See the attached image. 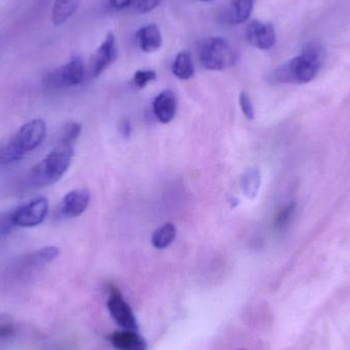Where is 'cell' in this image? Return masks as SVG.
Masks as SVG:
<instances>
[{"instance_id": "cell-14", "label": "cell", "mask_w": 350, "mask_h": 350, "mask_svg": "<svg viewBox=\"0 0 350 350\" xmlns=\"http://www.w3.org/2000/svg\"><path fill=\"white\" fill-rule=\"evenodd\" d=\"M81 0H55L51 12V20L55 26L65 24L77 10Z\"/></svg>"}, {"instance_id": "cell-23", "label": "cell", "mask_w": 350, "mask_h": 350, "mask_svg": "<svg viewBox=\"0 0 350 350\" xmlns=\"http://www.w3.org/2000/svg\"><path fill=\"white\" fill-rule=\"evenodd\" d=\"M162 0H133V8L135 12L139 14H148V12H152L155 10Z\"/></svg>"}, {"instance_id": "cell-10", "label": "cell", "mask_w": 350, "mask_h": 350, "mask_svg": "<svg viewBox=\"0 0 350 350\" xmlns=\"http://www.w3.org/2000/svg\"><path fill=\"white\" fill-rule=\"evenodd\" d=\"M90 193L88 189H74L64 197L59 207V215L63 217H78L88 209Z\"/></svg>"}, {"instance_id": "cell-28", "label": "cell", "mask_w": 350, "mask_h": 350, "mask_svg": "<svg viewBox=\"0 0 350 350\" xmlns=\"http://www.w3.org/2000/svg\"><path fill=\"white\" fill-rule=\"evenodd\" d=\"M110 5L114 10H122L133 5V0H109Z\"/></svg>"}, {"instance_id": "cell-16", "label": "cell", "mask_w": 350, "mask_h": 350, "mask_svg": "<svg viewBox=\"0 0 350 350\" xmlns=\"http://www.w3.org/2000/svg\"><path fill=\"white\" fill-rule=\"evenodd\" d=\"M261 185V175L257 168L247 170L241 177V189L249 199H255Z\"/></svg>"}, {"instance_id": "cell-9", "label": "cell", "mask_w": 350, "mask_h": 350, "mask_svg": "<svg viewBox=\"0 0 350 350\" xmlns=\"http://www.w3.org/2000/svg\"><path fill=\"white\" fill-rule=\"evenodd\" d=\"M247 40L252 46L261 51L273 49L277 42L275 27L271 23L252 21L247 27Z\"/></svg>"}, {"instance_id": "cell-27", "label": "cell", "mask_w": 350, "mask_h": 350, "mask_svg": "<svg viewBox=\"0 0 350 350\" xmlns=\"http://www.w3.org/2000/svg\"><path fill=\"white\" fill-rule=\"evenodd\" d=\"M119 133L122 135L124 139H129L131 135V131H133V127H131V121L129 119L124 118L122 120H120L118 125Z\"/></svg>"}, {"instance_id": "cell-13", "label": "cell", "mask_w": 350, "mask_h": 350, "mask_svg": "<svg viewBox=\"0 0 350 350\" xmlns=\"http://www.w3.org/2000/svg\"><path fill=\"white\" fill-rule=\"evenodd\" d=\"M135 38H137L139 49L147 53L158 51L163 42L159 27L156 24H149L142 27L137 31Z\"/></svg>"}, {"instance_id": "cell-11", "label": "cell", "mask_w": 350, "mask_h": 350, "mask_svg": "<svg viewBox=\"0 0 350 350\" xmlns=\"http://www.w3.org/2000/svg\"><path fill=\"white\" fill-rule=\"evenodd\" d=\"M178 100L172 90H165L160 92L153 102V110L158 120L164 124L172 122L177 112Z\"/></svg>"}, {"instance_id": "cell-7", "label": "cell", "mask_w": 350, "mask_h": 350, "mask_svg": "<svg viewBox=\"0 0 350 350\" xmlns=\"http://www.w3.org/2000/svg\"><path fill=\"white\" fill-rule=\"evenodd\" d=\"M107 306L111 316L119 326L122 327L124 330L137 331L139 325L135 314L129 304L125 301L118 288L114 286L110 288V295H109Z\"/></svg>"}, {"instance_id": "cell-12", "label": "cell", "mask_w": 350, "mask_h": 350, "mask_svg": "<svg viewBox=\"0 0 350 350\" xmlns=\"http://www.w3.org/2000/svg\"><path fill=\"white\" fill-rule=\"evenodd\" d=\"M109 340L117 350H147V341L135 330L116 331Z\"/></svg>"}, {"instance_id": "cell-6", "label": "cell", "mask_w": 350, "mask_h": 350, "mask_svg": "<svg viewBox=\"0 0 350 350\" xmlns=\"http://www.w3.org/2000/svg\"><path fill=\"white\" fill-rule=\"evenodd\" d=\"M84 79V65L79 57H74L62 67L51 72L47 83L55 88H72L82 83Z\"/></svg>"}, {"instance_id": "cell-29", "label": "cell", "mask_w": 350, "mask_h": 350, "mask_svg": "<svg viewBox=\"0 0 350 350\" xmlns=\"http://www.w3.org/2000/svg\"><path fill=\"white\" fill-rule=\"evenodd\" d=\"M201 1L209 2V1H213V0H201Z\"/></svg>"}, {"instance_id": "cell-5", "label": "cell", "mask_w": 350, "mask_h": 350, "mask_svg": "<svg viewBox=\"0 0 350 350\" xmlns=\"http://www.w3.org/2000/svg\"><path fill=\"white\" fill-rule=\"evenodd\" d=\"M49 212L46 199H36L10 211L14 228H34L44 221Z\"/></svg>"}, {"instance_id": "cell-3", "label": "cell", "mask_w": 350, "mask_h": 350, "mask_svg": "<svg viewBox=\"0 0 350 350\" xmlns=\"http://www.w3.org/2000/svg\"><path fill=\"white\" fill-rule=\"evenodd\" d=\"M45 135L46 125L42 119L29 121L0 149V165H12L20 161L42 144Z\"/></svg>"}, {"instance_id": "cell-17", "label": "cell", "mask_w": 350, "mask_h": 350, "mask_svg": "<svg viewBox=\"0 0 350 350\" xmlns=\"http://www.w3.org/2000/svg\"><path fill=\"white\" fill-rule=\"evenodd\" d=\"M175 238H176V226L172 222H167L154 232L152 244L155 248L165 249L174 242Z\"/></svg>"}, {"instance_id": "cell-21", "label": "cell", "mask_w": 350, "mask_h": 350, "mask_svg": "<svg viewBox=\"0 0 350 350\" xmlns=\"http://www.w3.org/2000/svg\"><path fill=\"white\" fill-rule=\"evenodd\" d=\"M295 212V204L289 203L282 207L275 217V226L278 228H283L289 224Z\"/></svg>"}, {"instance_id": "cell-20", "label": "cell", "mask_w": 350, "mask_h": 350, "mask_svg": "<svg viewBox=\"0 0 350 350\" xmlns=\"http://www.w3.org/2000/svg\"><path fill=\"white\" fill-rule=\"evenodd\" d=\"M81 133V125L77 122H70L64 126L59 135V145L71 146L74 147L76 141Z\"/></svg>"}, {"instance_id": "cell-2", "label": "cell", "mask_w": 350, "mask_h": 350, "mask_svg": "<svg viewBox=\"0 0 350 350\" xmlns=\"http://www.w3.org/2000/svg\"><path fill=\"white\" fill-rule=\"evenodd\" d=\"M73 157L74 147L57 144L53 151L31 170L27 185L31 189H42L57 183L69 170Z\"/></svg>"}, {"instance_id": "cell-26", "label": "cell", "mask_w": 350, "mask_h": 350, "mask_svg": "<svg viewBox=\"0 0 350 350\" xmlns=\"http://www.w3.org/2000/svg\"><path fill=\"white\" fill-rule=\"evenodd\" d=\"M14 228L10 212L0 216V238L8 236Z\"/></svg>"}, {"instance_id": "cell-4", "label": "cell", "mask_w": 350, "mask_h": 350, "mask_svg": "<svg viewBox=\"0 0 350 350\" xmlns=\"http://www.w3.org/2000/svg\"><path fill=\"white\" fill-rule=\"evenodd\" d=\"M238 61V53L222 37H210L202 43L200 62L205 69L221 71Z\"/></svg>"}, {"instance_id": "cell-24", "label": "cell", "mask_w": 350, "mask_h": 350, "mask_svg": "<svg viewBox=\"0 0 350 350\" xmlns=\"http://www.w3.org/2000/svg\"><path fill=\"white\" fill-rule=\"evenodd\" d=\"M239 102H240V107L241 109H242V112L243 114L245 115V117L249 119V120H253L255 117V112L250 96H249L246 92H241Z\"/></svg>"}, {"instance_id": "cell-30", "label": "cell", "mask_w": 350, "mask_h": 350, "mask_svg": "<svg viewBox=\"0 0 350 350\" xmlns=\"http://www.w3.org/2000/svg\"><path fill=\"white\" fill-rule=\"evenodd\" d=\"M241 350H245V349H241Z\"/></svg>"}, {"instance_id": "cell-19", "label": "cell", "mask_w": 350, "mask_h": 350, "mask_svg": "<svg viewBox=\"0 0 350 350\" xmlns=\"http://www.w3.org/2000/svg\"><path fill=\"white\" fill-rule=\"evenodd\" d=\"M59 250L57 247L49 246L32 253L30 256L25 259V265L27 267H39L51 262L59 256Z\"/></svg>"}, {"instance_id": "cell-25", "label": "cell", "mask_w": 350, "mask_h": 350, "mask_svg": "<svg viewBox=\"0 0 350 350\" xmlns=\"http://www.w3.org/2000/svg\"><path fill=\"white\" fill-rule=\"evenodd\" d=\"M16 328L10 321H0V341L8 340L16 335Z\"/></svg>"}, {"instance_id": "cell-22", "label": "cell", "mask_w": 350, "mask_h": 350, "mask_svg": "<svg viewBox=\"0 0 350 350\" xmlns=\"http://www.w3.org/2000/svg\"><path fill=\"white\" fill-rule=\"evenodd\" d=\"M157 78V74L153 70H139L133 76V83L137 88H145L150 82Z\"/></svg>"}, {"instance_id": "cell-15", "label": "cell", "mask_w": 350, "mask_h": 350, "mask_svg": "<svg viewBox=\"0 0 350 350\" xmlns=\"http://www.w3.org/2000/svg\"><path fill=\"white\" fill-rule=\"evenodd\" d=\"M172 73L180 80H189L195 75V67L191 53L187 51H180L172 64Z\"/></svg>"}, {"instance_id": "cell-8", "label": "cell", "mask_w": 350, "mask_h": 350, "mask_svg": "<svg viewBox=\"0 0 350 350\" xmlns=\"http://www.w3.org/2000/svg\"><path fill=\"white\" fill-rule=\"evenodd\" d=\"M118 57L116 37L113 33H108L104 42L98 46L90 62V73L94 78L102 75Z\"/></svg>"}, {"instance_id": "cell-1", "label": "cell", "mask_w": 350, "mask_h": 350, "mask_svg": "<svg viewBox=\"0 0 350 350\" xmlns=\"http://www.w3.org/2000/svg\"><path fill=\"white\" fill-rule=\"evenodd\" d=\"M325 55L326 53L321 43L308 42L299 55L286 62L273 72V78L280 83H308L320 72Z\"/></svg>"}, {"instance_id": "cell-18", "label": "cell", "mask_w": 350, "mask_h": 350, "mask_svg": "<svg viewBox=\"0 0 350 350\" xmlns=\"http://www.w3.org/2000/svg\"><path fill=\"white\" fill-rule=\"evenodd\" d=\"M255 0H234L230 8V18L234 24L246 22L254 8Z\"/></svg>"}]
</instances>
